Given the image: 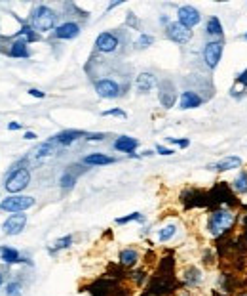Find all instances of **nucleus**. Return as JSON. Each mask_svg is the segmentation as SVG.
Listing matches in <instances>:
<instances>
[{"instance_id":"nucleus-24","label":"nucleus","mask_w":247,"mask_h":296,"mask_svg":"<svg viewBox=\"0 0 247 296\" xmlns=\"http://www.w3.org/2000/svg\"><path fill=\"white\" fill-rule=\"evenodd\" d=\"M139 148V140L131 138V136H118L116 140L112 142V149H116L120 153H135V149Z\"/></svg>"},{"instance_id":"nucleus-31","label":"nucleus","mask_w":247,"mask_h":296,"mask_svg":"<svg viewBox=\"0 0 247 296\" xmlns=\"http://www.w3.org/2000/svg\"><path fill=\"white\" fill-rule=\"evenodd\" d=\"M13 39H23L25 42H29V44H31V42L40 41V35L36 33V31H35V29L31 27V23H23V25H21V29L15 33V37H13Z\"/></svg>"},{"instance_id":"nucleus-46","label":"nucleus","mask_w":247,"mask_h":296,"mask_svg":"<svg viewBox=\"0 0 247 296\" xmlns=\"http://www.w3.org/2000/svg\"><path fill=\"white\" fill-rule=\"evenodd\" d=\"M29 96H33V98H38V99L46 98V94H44L42 90H38V88H31V90H29Z\"/></svg>"},{"instance_id":"nucleus-30","label":"nucleus","mask_w":247,"mask_h":296,"mask_svg":"<svg viewBox=\"0 0 247 296\" xmlns=\"http://www.w3.org/2000/svg\"><path fill=\"white\" fill-rule=\"evenodd\" d=\"M232 189L236 195H247V170L240 168L236 178L232 180Z\"/></svg>"},{"instance_id":"nucleus-33","label":"nucleus","mask_w":247,"mask_h":296,"mask_svg":"<svg viewBox=\"0 0 247 296\" xmlns=\"http://www.w3.org/2000/svg\"><path fill=\"white\" fill-rule=\"evenodd\" d=\"M53 153H55V146H53L50 140H48V142H44V144H40L38 148L33 151L35 159H44V157H52Z\"/></svg>"},{"instance_id":"nucleus-38","label":"nucleus","mask_w":247,"mask_h":296,"mask_svg":"<svg viewBox=\"0 0 247 296\" xmlns=\"http://www.w3.org/2000/svg\"><path fill=\"white\" fill-rule=\"evenodd\" d=\"M152 44H154V37L143 33V35H139V39L135 41V48H137V50H144V48H148V46H152Z\"/></svg>"},{"instance_id":"nucleus-37","label":"nucleus","mask_w":247,"mask_h":296,"mask_svg":"<svg viewBox=\"0 0 247 296\" xmlns=\"http://www.w3.org/2000/svg\"><path fill=\"white\" fill-rule=\"evenodd\" d=\"M4 295H6V296H23V285H21L19 281H10V283H6Z\"/></svg>"},{"instance_id":"nucleus-2","label":"nucleus","mask_w":247,"mask_h":296,"mask_svg":"<svg viewBox=\"0 0 247 296\" xmlns=\"http://www.w3.org/2000/svg\"><path fill=\"white\" fill-rule=\"evenodd\" d=\"M209 195V208L208 210H215V208H221V206H226V208H240L242 202L238 199V195L234 193L232 186L228 182H215V186L208 191Z\"/></svg>"},{"instance_id":"nucleus-52","label":"nucleus","mask_w":247,"mask_h":296,"mask_svg":"<svg viewBox=\"0 0 247 296\" xmlns=\"http://www.w3.org/2000/svg\"><path fill=\"white\" fill-rule=\"evenodd\" d=\"M2 283H4V275H2V271H0V287H2Z\"/></svg>"},{"instance_id":"nucleus-49","label":"nucleus","mask_w":247,"mask_h":296,"mask_svg":"<svg viewBox=\"0 0 247 296\" xmlns=\"http://www.w3.org/2000/svg\"><path fill=\"white\" fill-rule=\"evenodd\" d=\"M25 140H29V142H33V140H36V134L35 132H25V136H23Z\"/></svg>"},{"instance_id":"nucleus-41","label":"nucleus","mask_w":247,"mask_h":296,"mask_svg":"<svg viewBox=\"0 0 247 296\" xmlns=\"http://www.w3.org/2000/svg\"><path fill=\"white\" fill-rule=\"evenodd\" d=\"M168 142L181 149H186L188 146H190V140H181V138H168Z\"/></svg>"},{"instance_id":"nucleus-3","label":"nucleus","mask_w":247,"mask_h":296,"mask_svg":"<svg viewBox=\"0 0 247 296\" xmlns=\"http://www.w3.org/2000/svg\"><path fill=\"white\" fill-rule=\"evenodd\" d=\"M181 287V281H177L175 273H154L150 277V283L146 287V295L148 296H173Z\"/></svg>"},{"instance_id":"nucleus-18","label":"nucleus","mask_w":247,"mask_h":296,"mask_svg":"<svg viewBox=\"0 0 247 296\" xmlns=\"http://www.w3.org/2000/svg\"><path fill=\"white\" fill-rule=\"evenodd\" d=\"M0 262L6 264V266H13V264H29V266H33V262L29 258H25L17 248L6 247V245L0 247Z\"/></svg>"},{"instance_id":"nucleus-9","label":"nucleus","mask_w":247,"mask_h":296,"mask_svg":"<svg viewBox=\"0 0 247 296\" xmlns=\"http://www.w3.org/2000/svg\"><path fill=\"white\" fill-rule=\"evenodd\" d=\"M240 279L234 271H221L217 277V291L224 296H236L238 295Z\"/></svg>"},{"instance_id":"nucleus-28","label":"nucleus","mask_w":247,"mask_h":296,"mask_svg":"<svg viewBox=\"0 0 247 296\" xmlns=\"http://www.w3.org/2000/svg\"><path fill=\"white\" fill-rule=\"evenodd\" d=\"M8 55L17 57V59H27V57H31L29 42H25L23 39H13L12 44H10V52H8Z\"/></svg>"},{"instance_id":"nucleus-44","label":"nucleus","mask_w":247,"mask_h":296,"mask_svg":"<svg viewBox=\"0 0 247 296\" xmlns=\"http://www.w3.org/2000/svg\"><path fill=\"white\" fill-rule=\"evenodd\" d=\"M156 153L158 155H162V157H169V155H173L175 151L169 148H164V146H156Z\"/></svg>"},{"instance_id":"nucleus-21","label":"nucleus","mask_w":247,"mask_h":296,"mask_svg":"<svg viewBox=\"0 0 247 296\" xmlns=\"http://www.w3.org/2000/svg\"><path fill=\"white\" fill-rule=\"evenodd\" d=\"M52 35L59 41H72L80 35V25L76 21H65V23L57 25Z\"/></svg>"},{"instance_id":"nucleus-8","label":"nucleus","mask_w":247,"mask_h":296,"mask_svg":"<svg viewBox=\"0 0 247 296\" xmlns=\"http://www.w3.org/2000/svg\"><path fill=\"white\" fill-rule=\"evenodd\" d=\"M222 52H224V42L222 41H208L204 44V50H202V57H204V63L208 69H217L222 59Z\"/></svg>"},{"instance_id":"nucleus-15","label":"nucleus","mask_w":247,"mask_h":296,"mask_svg":"<svg viewBox=\"0 0 247 296\" xmlns=\"http://www.w3.org/2000/svg\"><path fill=\"white\" fill-rule=\"evenodd\" d=\"M118 46H120L118 35L108 33V31H105V33H101V35H97V39H95V50L101 52V54H112V52H116L118 50Z\"/></svg>"},{"instance_id":"nucleus-11","label":"nucleus","mask_w":247,"mask_h":296,"mask_svg":"<svg viewBox=\"0 0 247 296\" xmlns=\"http://www.w3.org/2000/svg\"><path fill=\"white\" fill-rule=\"evenodd\" d=\"M204 283V271L198 268V266H186L181 271V287L182 289H188V291H194L200 285Z\"/></svg>"},{"instance_id":"nucleus-40","label":"nucleus","mask_w":247,"mask_h":296,"mask_svg":"<svg viewBox=\"0 0 247 296\" xmlns=\"http://www.w3.org/2000/svg\"><path fill=\"white\" fill-rule=\"evenodd\" d=\"M236 84H240V90H242V92L247 90V69L242 71V73L236 77Z\"/></svg>"},{"instance_id":"nucleus-51","label":"nucleus","mask_w":247,"mask_h":296,"mask_svg":"<svg viewBox=\"0 0 247 296\" xmlns=\"http://www.w3.org/2000/svg\"><path fill=\"white\" fill-rule=\"evenodd\" d=\"M236 296H247V291H242V293H238Z\"/></svg>"},{"instance_id":"nucleus-13","label":"nucleus","mask_w":247,"mask_h":296,"mask_svg":"<svg viewBox=\"0 0 247 296\" xmlns=\"http://www.w3.org/2000/svg\"><path fill=\"white\" fill-rule=\"evenodd\" d=\"M95 92L103 99H116L122 96V88L112 79H99V81H95Z\"/></svg>"},{"instance_id":"nucleus-5","label":"nucleus","mask_w":247,"mask_h":296,"mask_svg":"<svg viewBox=\"0 0 247 296\" xmlns=\"http://www.w3.org/2000/svg\"><path fill=\"white\" fill-rule=\"evenodd\" d=\"M35 202H36L35 197H31V195H10V197L0 201V210L10 212V214H19V212H25L29 208H33Z\"/></svg>"},{"instance_id":"nucleus-25","label":"nucleus","mask_w":247,"mask_h":296,"mask_svg":"<svg viewBox=\"0 0 247 296\" xmlns=\"http://www.w3.org/2000/svg\"><path fill=\"white\" fill-rule=\"evenodd\" d=\"M156 84V77L152 73H139L137 79H135V88H137L139 94H148Z\"/></svg>"},{"instance_id":"nucleus-4","label":"nucleus","mask_w":247,"mask_h":296,"mask_svg":"<svg viewBox=\"0 0 247 296\" xmlns=\"http://www.w3.org/2000/svg\"><path fill=\"white\" fill-rule=\"evenodd\" d=\"M55 23H57V14L46 4H40L31 12V27L36 33H50V31L53 33L57 27Z\"/></svg>"},{"instance_id":"nucleus-14","label":"nucleus","mask_w":247,"mask_h":296,"mask_svg":"<svg viewBox=\"0 0 247 296\" xmlns=\"http://www.w3.org/2000/svg\"><path fill=\"white\" fill-rule=\"evenodd\" d=\"M158 99L164 109H171L177 103V88L171 81H162L158 84Z\"/></svg>"},{"instance_id":"nucleus-43","label":"nucleus","mask_w":247,"mask_h":296,"mask_svg":"<svg viewBox=\"0 0 247 296\" xmlns=\"http://www.w3.org/2000/svg\"><path fill=\"white\" fill-rule=\"evenodd\" d=\"M10 44H12V42L8 41L6 37L0 35V52H2V54H8V52H10Z\"/></svg>"},{"instance_id":"nucleus-7","label":"nucleus","mask_w":247,"mask_h":296,"mask_svg":"<svg viewBox=\"0 0 247 296\" xmlns=\"http://www.w3.org/2000/svg\"><path fill=\"white\" fill-rule=\"evenodd\" d=\"M29 184H31V172H29V168H17V170H12L10 176L6 178L4 188H6L8 193L17 195V193H21Z\"/></svg>"},{"instance_id":"nucleus-23","label":"nucleus","mask_w":247,"mask_h":296,"mask_svg":"<svg viewBox=\"0 0 247 296\" xmlns=\"http://www.w3.org/2000/svg\"><path fill=\"white\" fill-rule=\"evenodd\" d=\"M204 103V98L194 92V90H184L179 98V109L182 111H188V109H198Z\"/></svg>"},{"instance_id":"nucleus-35","label":"nucleus","mask_w":247,"mask_h":296,"mask_svg":"<svg viewBox=\"0 0 247 296\" xmlns=\"http://www.w3.org/2000/svg\"><path fill=\"white\" fill-rule=\"evenodd\" d=\"M128 279L135 283V287H143L144 283H146V279H148V273H146V269H131Z\"/></svg>"},{"instance_id":"nucleus-1","label":"nucleus","mask_w":247,"mask_h":296,"mask_svg":"<svg viewBox=\"0 0 247 296\" xmlns=\"http://www.w3.org/2000/svg\"><path fill=\"white\" fill-rule=\"evenodd\" d=\"M240 222H242V212L240 210L236 212L234 208L221 206V208L209 210L204 229H206V235L209 239L221 241V239H226V237L234 235V229Z\"/></svg>"},{"instance_id":"nucleus-22","label":"nucleus","mask_w":247,"mask_h":296,"mask_svg":"<svg viewBox=\"0 0 247 296\" xmlns=\"http://www.w3.org/2000/svg\"><path fill=\"white\" fill-rule=\"evenodd\" d=\"M244 164V161L240 159V157H236V155H228V157H224L221 161H217L215 164H209L208 170H213V172H230V170H236V168H240Z\"/></svg>"},{"instance_id":"nucleus-53","label":"nucleus","mask_w":247,"mask_h":296,"mask_svg":"<svg viewBox=\"0 0 247 296\" xmlns=\"http://www.w3.org/2000/svg\"><path fill=\"white\" fill-rule=\"evenodd\" d=\"M244 41H247V33H246V35H244Z\"/></svg>"},{"instance_id":"nucleus-48","label":"nucleus","mask_w":247,"mask_h":296,"mask_svg":"<svg viewBox=\"0 0 247 296\" xmlns=\"http://www.w3.org/2000/svg\"><path fill=\"white\" fill-rule=\"evenodd\" d=\"M124 2L122 0H116V2H110L108 6H106V12H110V10H114V8H118V6H122Z\"/></svg>"},{"instance_id":"nucleus-47","label":"nucleus","mask_w":247,"mask_h":296,"mask_svg":"<svg viewBox=\"0 0 247 296\" xmlns=\"http://www.w3.org/2000/svg\"><path fill=\"white\" fill-rule=\"evenodd\" d=\"M8 130H12V132H15V130H21V122H8Z\"/></svg>"},{"instance_id":"nucleus-10","label":"nucleus","mask_w":247,"mask_h":296,"mask_svg":"<svg viewBox=\"0 0 247 296\" xmlns=\"http://www.w3.org/2000/svg\"><path fill=\"white\" fill-rule=\"evenodd\" d=\"M177 21L192 31L196 25L202 23V14L198 8L190 6V4H184V6H179V10H177Z\"/></svg>"},{"instance_id":"nucleus-17","label":"nucleus","mask_w":247,"mask_h":296,"mask_svg":"<svg viewBox=\"0 0 247 296\" xmlns=\"http://www.w3.org/2000/svg\"><path fill=\"white\" fill-rule=\"evenodd\" d=\"M86 136H88V132H84V130H63V132H59V134H55L50 140L53 146L57 148H69V146H72L74 142H78V140H86Z\"/></svg>"},{"instance_id":"nucleus-12","label":"nucleus","mask_w":247,"mask_h":296,"mask_svg":"<svg viewBox=\"0 0 247 296\" xmlns=\"http://www.w3.org/2000/svg\"><path fill=\"white\" fill-rule=\"evenodd\" d=\"M166 37L175 44H188L192 41V31L181 25L179 21H171L166 27Z\"/></svg>"},{"instance_id":"nucleus-32","label":"nucleus","mask_w":247,"mask_h":296,"mask_svg":"<svg viewBox=\"0 0 247 296\" xmlns=\"http://www.w3.org/2000/svg\"><path fill=\"white\" fill-rule=\"evenodd\" d=\"M175 235H177V226H175V224H166L164 228L158 229L156 239L158 243H169Z\"/></svg>"},{"instance_id":"nucleus-20","label":"nucleus","mask_w":247,"mask_h":296,"mask_svg":"<svg viewBox=\"0 0 247 296\" xmlns=\"http://www.w3.org/2000/svg\"><path fill=\"white\" fill-rule=\"evenodd\" d=\"M84 164H72V166H69L65 172L61 174L59 178V186L63 191H71V189L76 186V180H78V176L86 170V168H82Z\"/></svg>"},{"instance_id":"nucleus-39","label":"nucleus","mask_w":247,"mask_h":296,"mask_svg":"<svg viewBox=\"0 0 247 296\" xmlns=\"http://www.w3.org/2000/svg\"><path fill=\"white\" fill-rule=\"evenodd\" d=\"M101 115H103V117H120V119H128V113H126V111H122V109H118V107L106 109V111H103Z\"/></svg>"},{"instance_id":"nucleus-16","label":"nucleus","mask_w":247,"mask_h":296,"mask_svg":"<svg viewBox=\"0 0 247 296\" xmlns=\"http://www.w3.org/2000/svg\"><path fill=\"white\" fill-rule=\"evenodd\" d=\"M25 226H27V214H23V212L10 214L4 220V224H2V231H4V235L15 237V235H19L25 229Z\"/></svg>"},{"instance_id":"nucleus-50","label":"nucleus","mask_w":247,"mask_h":296,"mask_svg":"<svg viewBox=\"0 0 247 296\" xmlns=\"http://www.w3.org/2000/svg\"><path fill=\"white\" fill-rule=\"evenodd\" d=\"M242 241H244V245H246V248H247V228L242 231Z\"/></svg>"},{"instance_id":"nucleus-27","label":"nucleus","mask_w":247,"mask_h":296,"mask_svg":"<svg viewBox=\"0 0 247 296\" xmlns=\"http://www.w3.org/2000/svg\"><path fill=\"white\" fill-rule=\"evenodd\" d=\"M206 35L208 37H213V41H221L224 37V27H222L221 19L217 15H211L206 23Z\"/></svg>"},{"instance_id":"nucleus-6","label":"nucleus","mask_w":247,"mask_h":296,"mask_svg":"<svg viewBox=\"0 0 247 296\" xmlns=\"http://www.w3.org/2000/svg\"><path fill=\"white\" fill-rule=\"evenodd\" d=\"M181 202L186 210L192 208H209V195L204 189H186L181 193Z\"/></svg>"},{"instance_id":"nucleus-19","label":"nucleus","mask_w":247,"mask_h":296,"mask_svg":"<svg viewBox=\"0 0 247 296\" xmlns=\"http://www.w3.org/2000/svg\"><path fill=\"white\" fill-rule=\"evenodd\" d=\"M141 262V252L135 247H126L118 252V264L124 269H135Z\"/></svg>"},{"instance_id":"nucleus-36","label":"nucleus","mask_w":247,"mask_h":296,"mask_svg":"<svg viewBox=\"0 0 247 296\" xmlns=\"http://www.w3.org/2000/svg\"><path fill=\"white\" fill-rule=\"evenodd\" d=\"M131 222H139V224H144V216L141 212H131L128 216H122V218H116V226H126V224H131Z\"/></svg>"},{"instance_id":"nucleus-42","label":"nucleus","mask_w":247,"mask_h":296,"mask_svg":"<svg viewBox=\"0 0 247 296\" xmlns=\"http://www.w3.org/2000/svg\"><path fill=\"white\" fill-rule=\"evenodd\" d=\"M126 23H128L131 29H139V19H137V15L133 14V12H130V14H128V17H126Z\"/></svg>"},{"instance_id":"nucleus-29","label":"nucleus","mask_w":247,"mask_h":296,"mask_svg":"<svg viewBox=\"0 0 247 296\" xmlns=\"http://www.w3.org/2000/svg\"><path fill=\"white\" fill-rule=\"evenodd\" d=\"M72 243H74V237L72 235H63V237H59V239H55V241L48 247V254L50 256H57L61 250H67V248H71L72 247Z\"/></svg>"},{"instance_id":"nucleus-45","label":"nucleus","mask_w":247,"mask_h":296,"mask_svg":"<svg viewBox=\"0 0 247 296\" xmlns=\"http://www.w3.org/2000/svg\"><path fill=\"white\" fill-rule=\"evenodd\" d=\"M86 140H88V142H103L105 134H103V132H99V134H90V132H88Z\"/></svg>"},{"instance_id":"nucleus-34","label":"nucleus","mask_w":247,"mask_h":296,"mask_svg":"<svg viewBox=\"0 0 247 296\" xmlns=\"http://www.w3.org/2000/svg\"><path fill=\"white\" fill-rule=\"evenodd\" d=\"M217 260H219V256H217V250L215 248H204V252H202V264L204 266H208V268H213L215 264H217Z\"/></svg>"},{"instance_id":"nucleus-26","label":"nucleus","mask_w":247,"mask_h":296,"mask_svg":"<svg viewBox=\"0 0 247 296\" xmlns=\"http://www.w3.org/2000/svg\"><path fill=\"white\" fill-rule=\"evenodd\" d=\"M116 159L110 157V155H105V153H90L82 159L84 166H106V164H114Z\"/></svg>"}]
</instances>
